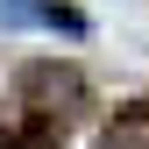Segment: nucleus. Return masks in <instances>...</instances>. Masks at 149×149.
Returning a JSON list of instances; mask_svg holds the SVG:
<instances>
[{"mask_svg": "<svg viewBox=\"0 0 149 149\" xmlns=\"http://www.w3.org/2000/svg\"><path fill=\"white\" fill-rule=\"evenodd\" d=\"M0 29H64V36H85V14L64 7V0H0Z\"/></svg>", "mask_w": 149, "mask_h": 149, "instance_id": "obj_2", "label": "nucleus"}, {"mask_svg": "<svg viewBox=\"0 0 149 149\" xmlns=\"http://www.w3.org/2000/svg\"><path fill=\"white\" fill-rule=\"evenodd\" d=\"M57 135H64V121H43V114H29L22 128H7V135H0V149H57Z\"/></svg>", "mask_w": 149, "mask_h": 149, "instance_id": "obj_3", "label": "nucleus"}, {"mask_svg": "<svg viewBox=\"0 0 149 149\" xmlns=\"http://www.w3.org/2000/svg\"><path fill=\"white\" fill-rule=\"evenodd\" d=\"M78 100H85V78H78L71 64H29V71H22V107H29V114L64 121Z\"/></svg>", "mask_w": 149, "mask_h": 149, "instance_id": "obj_1", "label": "nucleus"}]
</instances>
